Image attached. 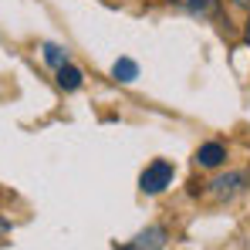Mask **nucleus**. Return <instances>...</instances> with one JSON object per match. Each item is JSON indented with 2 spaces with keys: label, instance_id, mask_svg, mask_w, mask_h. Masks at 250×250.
<instances>
[{
  "label": "nucleus",
  "instance_id": "obj_8",
  "mask_svg": "<svg viewBox=\"0 0 250 250\" xmlns=\"http://www.w3.org/2000/svg\"><path fill=\"white\" fill-rule=\"evenodd\" d=\"M44 61H47L51 68H61V64H68V54H64L58 44H44Z\"/></svg>",
  "mask_w": 250,
  "mask_h": 250
},
{
  "label": "nucleus",
  "instance_id": "obj_2",
  "mask_svg": "<svg viewBox=\"0 0 250 250\" xmlns=\"http://www.w3.org/2000/svg\"><path fill=\"white\" fill-rule=\"evenodd\" d=\"M247 183H250L247 172H227V176H220V179L209 183V196L220 200V203H223V200H233L237 193L247 189Z\"/></svg>",
  "mask_w": 250,
  "mask_h": 250
},
{
  "label": "nucleus",
  "instance_id": "obj_6",
  "mask_svg": "<svg viewBox=\"0 0 250 250\" xmlns=\"http://www.w3.org/2000/svg\"><path fill=\"white\" fill-rule=\"evenodd\" d=\"M112 75H115L119 82H135V78H139V64H135L132 58H119L115 68H112Z\"/></svg>",
  "mask_w": 250,
  "mask_h": 250
},
{
  "label": "nucleus",
  "instance_id": "obj_5",
  "mask_svg": "<svg viewBox=\"0 0 250 250\" xmlns=\"http://www.w3.org/2000/svg\"><path fill=\"white\" fill-rule=\"evenodd\" d=\"M58 84H61L64 91L82 88V71H78L75 64H61V68H58Z\"/></svg>",
  "mask_w": 250,
  "mask_h": 250
},
{
  "label": "nucleus",
  "instance_id": "obj_3",
  "mask_svg": "<svg viewBox=\"0 0 250 250\" xmlns=\"http://www.w3.org/2000/svg\"><path fill=\"white\" fill-rule=\"evenodd\" d=\"M163 237H166V230H163V227H152V230L139 233L132 244H122L119 250H159L163 247Z\"/></svg>",
  "mask_w": 250,
  "mask_h": 250
},
{
  "label": "nucleus",
  "instance_id": "obj_10",
  "mask_svg": "<svg viewBox=\"0 0 250 250\" xmlns=\"http://www.w3.org/2000/svg\"><path fill=\"white\" fill-rule=\"evenodd\" d=\"M247 44H250V21H247Z\"/></svg>",
  "mask_w": 250,
  "mask_h": 250
},
{
  "label": "nucleus",
  "instance_id": "obj_4",
  "mask_svg": "<svg viewBox=\"0 0 250 250\" xmlns=\"http://www.w3.org/2000/svg\"><path fill=\"white\" fill-rule=\"evenodd\" d=\"M223 159H227V149H223L220 142H207V146H200V152H196V163L207 166V169L220 166Z\"/></svg>",
  "mask_w": 250,
  "mask_h": 250
},
{
  "label": "nucleus",
  "instance_id": "obj_1",
  "mask_svg": "<svg viewBox=\"0 0 250 250\" xmlns=\"http://www.w3.org/2000/svg\"><path fill=\"white\" fill-rule=\"evenodd\" d=\"M172 176H176L172 163L156 159V163H149V166H146L142 179H139V189H142V193H149V196H156V193H163L169 183H172Z\"/></svg>",
  "mask_w": 250,
  "mask_h": 250
},
{
  "label": "nucleus",
  "instance_id": "obj_7",
  "mask_svg": "<svg viewBox=\"0 0 250 250\" xmlns=\"http://www.w3.org/2000/svg\"><path fill=\"white\" fill-rule=\"evenodd\" d=\"M179 7H186L189 14H200V17H209L216 10V0H176Z\"/></svg>",
  "mask_w": 250,
  "mask_h": 250
},
{
  "label": "nucleus",
  "instance_id": "obj_11",
  "mask_svg": "<svg viewBox=\"0 0 250 250\" xmlns=\"http://www.w3.org/2000/svg\"><path fill=\"white\" fill-rule=\"evenodd\" d=\"M237 3H244V7H247V3H250V0H237Z\"/></svg>",
  "mask_w": 250,
  "mask_h": 250
},
{
  "label": "nucleus",
  "instance_id": "obj_9",
  "mask_svg": "<svg viewBox=\"0 0 250 250\" xmlns=\"http://www.w3.org/2000/svg\"><path fill=\"white\" fill-rule=\"evenodd\" d=\"M3 233H10V220H3V216H0V237H3Z\"/></svg>",
  "mask_w": 250,
  "mask_h": 250
}]
</instances>
